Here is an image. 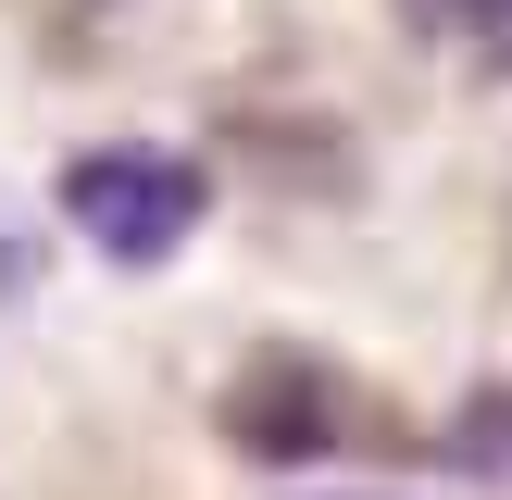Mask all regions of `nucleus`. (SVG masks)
I'll return each mask as SVG.
<instances>
[{
	"label": "nucleus",
	"instance_id": "nucleus-1",
	"mask_svg": "<svg viewBox=\"0 0 512 500\" xmlns=\"http://www.w3.org/2000/svg\"><path fill=\"white\" fill-rule=\"evenodd\" d=\"M213 213V175L163 138H113V150H75L63 163V225L100 250V263H175Z\"/></svg>",
	"mask_w": 512,
	"mask_h": 500
},
{
	"label": "nucleus",
	"instance_id": "nucleus-2",
	"mask_svg": "<svg viewBox=\"0 0 512 500\" xmlns=\"http://www.w3.org/2000/svg\"><path fill=\"white\" fill-rule=\"evenodd\" d=\"M400 13H413V38H438V50H463V63L512 75V0H400Z\"/></svg>",
	"mask_w": 512,
	"mask_h": 500
},
{
	"label": "nucleus",
	"instance_id": "nucleus-3",
	"mask_svg": "<svg viewBox=\"0 0 512 500\" xmlns=\"http://www.w3.org/2000/svg\"><path fill=\"white\" fill-rule=\"evenodd\" d=\"M450 463L488 475V488H512V388H488V400H463V413H450Z\"/></svg>",
	"mask_w": 512,
	"mask_h": 500
}]
</instances>
